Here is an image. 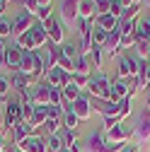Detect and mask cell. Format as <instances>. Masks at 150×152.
Here are the masks:
<instances>
[{
    "label": "cell",
    "instance_id": "cell-6",
    "mask_svg": "<svg viewBox=\"0 0 150 152\" xmlns=\"http://www.w3.org/2000/svg\"><path fill=\"white\" fill-rule=\"evenodd\" d=\"M44 29H46V36H49V44H56V46L65 44V24L56 15H51L49 20L44 22Z\"/></svg>",
    "mask_w": 150,
    "mask_h": 152
},
{
    "label": "cell",
    "instance_id": "cell-37",
    "mask_svg": "<svg viewBox=\"0 0 150 152\" xmlns=\"http://www.w3.org/2000/svg\"><path fill=\"white\" fill-rule=\"evenodd\" d=\"M109 15H114L121 20V15H124V5H121V0H111V5H109Z\"/></svg>",
    "mask_w": 150,
    "mask_h": 152
},
{
    "label": "cell",
    "instance_id": "cell-48",
    "mask_svg": "<svg viewBox=\"0 0 150 152\" xmlns=\"http://www.w3.org/2000/svg\"><path fill=\"white\" fill-rule=\"evenodd\" d=\"M22 3H24V0H22Z\"/></svg>",
    "mask_w": 150,
    "mask_h": 152
},
{
    "label": "cell",
    "instance_id": "cell-36",
    "mask_svg": "<svg viewBox=\"0 0 150 152\" xmlns=\"http://www.w3.org/2000/svg\"><path fill=\"white\" fill-rule=\"evenodd\" d=\"M90 82V75H80V72H73V85H78L80 89H85Z\"/></svg>",
    "mask_w": 150,
    "mask_h": 152
},
{
    "label": "cell",
    "instance_id": "cell-38",
    "mask_svg": "<svg viewBox=\"0 0 150 152\" xmlns=\"http://www.w3.org/2000/svg\"><path fill=\"white\" fill-rule=\"evenodd\" d=\"M32 113H34V104H22V123L32 121Z\"/></svg>",
    "mask_w": 150,
    "mask_h": 152
},
{
    "label": "cell",
    "instance_id": "cell-27",
    "mask_svg": "<svg viewBox=\"0 0 150 152\" xmlns=\"http://www.w3.org/2000/svg\"><path fill=\"white\" fill-rule=\"evenodd\" d=\"M90 68H92V63H90V58L87 56H78V58L73 61V72H80V75H90Z\"/></svg>",
    "mask_w": 150,
    "mask_h": 152
},
{
    "label": "cell",
    "instance_id": "cell-5",
    "mask_svg": "<svg viewBox=\"0 0 150 152\" xmlns=\"http://www.w3.org/2000/svg\"><path fill=\"white\" fill-rule=\"evenodd\" d=\"M58 20L65 27L78 24V20H80V0H61L58 3Z\"/></svg>",
    "mask_w": 150,
    "mask_h": 152
},
{
    "label": "cell",
    "instance_id": "cell-32",
    "mask_svg": "<svg viewBox=\"0 0 150 152\" xmlns=\"http://www.w3.org/2000/svg\"><path fill=\"white\" fill-rule=\"evenodd\" d=\"M138 15H140V5H128V7H124L121 20H138Z\"/></svg>",
    "mask_w": 150,
    "mask_h": 152
},
{
    "label": "cell",
    "instance_id": "cell-20",
    "mask_svg": "<svg viewBox=\"0 0 150 152\" xmlns=\"http://www.w3.org/2000/svg\"><path fill=\"white\" fill-rule=\"evenodd\" d=\"M128 133H126V128H124V123H116V126H111L109 130H107V140L109 142H128Z\"/></svg>",
    "mask_w": 150,
    "mask_h": 152
},
{
    "label": "cell",
    "instance_id": "cell-1",
    "mask_svg": "<svg viewBox=\"0 0 150 152\" xmlns=\"http://www.w3.org/2000/svg\"><path fill=\"white\" fill-rule=\"evenodd\" d=\"M20 72L29 75L34 82L44 80V72H46V58H44V53L41 51H22Z\"/></svg>",
    "mask_w": 150,
    "mask_h": 152
},
{
    "label": "cell",
    "instance_id": "cell-4",
    "mask_svg": "<svg viewBox=\"0 0 150 152\" xmlns=\"http://www.w3.org/2000/svg\"><path fill=\"white\" fill-rule=\"evenodd\" d=\"M20 123H22V104H20V99H7L5 109H3V130H0V135L5 138V133H10Z\"/></svg>",
    "mask_w": 150,
    "mask_h": 152
},
{
    "label": "cell",
    "instance_id": "cell-12",
    "mask_svg": "<svg viewBox=\"0 0 150 152\" xmlns=\"http://www.w3.org/2000/svg\"><path fill=\"white\" fill-rule=\"evenodd\" d=\"M70 109H73V113L80 121H90L92 118V97H90V94H80V97L73 102Z\"/></svg>",
    "mask_w": 150,
    "mask_h": 152
},
{
    "label": "cell",
    "instance_id": "cell-11",
    "mask_svg": "<svg viewBox=\"0 0 150 152\" xmlns=\"http://www.w3.org/2000/svg\"><path fill=\"white\" fill-rule=\"evenodd\" d=\"M133 135H136L138 142H148L150 140V109H140L138 118H136Z\"/></svg>",
    "mask_w": 150,
    "mask_h": 152
},
{
    "label": "cell",
    "instance_id": "cell-39",
    "mask_svg": "<svg viewBox=\"0 0 150 152\" xmlns=\"http://www.w3.org/2000/svg\"><path fill=\"white\" fill-rule=\"evenodd\" d=\"M109 5H111V0H95L97 15H104V12H109Z\"/></svg>",
    "mask_w": 150,
    "mask_h": 152
},
{
    "label": "cell",
    "instance_id": "cell-2",
    "mask_svg": "<svg viewBox=\"0 0 150 152\" xmlns=\"http://www.w3.org/2000/svg\"><path fill=\"white\" fill-rule=\"evenodd\" d=\"M17 46H20L22 51H39V48L49 46V36H46L44 24L41 22H34V27L17 39Z\"/></svg>",
    "mask_w": 150,
    "mask_h": 152
},
{
    "label": "cell",
    "instance_id": "cell-31",
    "mask_svg": "<svg viewBox=\"0 0 150 152\" xmlns=\"http://www.w3.org/2000/svg\"><path fill=\"white\" fill-rule=\"evenodd\" d=\"M7 36H12V20H7V17H0V39H7Z\"/></svg>",
    "mask_w": 150,
    "mask_h": 152
},
{
    "label": "cell",
    "instance_id": "cell-21",
    "mask_svg": "<svg viewBox=\"0 0 150 152\" xmlns=\"http://www.w3.org/2000/svg\"><path fill=\"white\" fill-rule=\"evenodd\" d=\"M128 97V80H114L111 82V102H121Z\"/></svg>",
    "mask_w": 150,
    "mask_h": 152
},
{
    "label": "cell",
    "instance_id": "cell-23",
    "mask_svg": "<svg viewBox=\"0 0 150 152\" xmlns=\"http://www.w3.org/2000/svg\"><path fill=\"white\" fill-rule=\"evenodd\" d=\"M133 56H136L138 61H150V41L136 39V44H133Z\"/></svg>",
    "mask_w": 150,
    "mask_h": 152
},
{
    "label": "cell",
    "instance_id": "cell-41",
    "mask_svg": "<svg viewBox=\"0 0 150 152\" xmlns=\"http://www.w3.org/2000/svg\"><path fill=\"white\" fill-rule=\"evenodd\" d=\"M5 70V41L0 39V72Z\"/></svg>",
    "mask_w": 150,
    "mask_h": 152
},
{
    "label": "cell",
    "instance_id": "cell-51",
    "mask_svg": "<svg viewBox=\"0 0 150 152\" xmlns=\"http://www.w3.org/2000/svg\"><path fill=\"white\" fill-rule=\"evenodd\" d=\"M63 152H65V150H63Z\"/></svg>",
    "mask_w": 150,
    "mask_h": 152
},
{
    "label": "cell",
    "instance_id": "cell-19",
    "mask_svg": "<svg viewBox=\"0 0 150 152\" xmlns=\"http://www.w3.org/2000/svg\"><path fill=\"white\" fill-rule=\"evenodd\" d=\"M46 118H49V106H34V113H32V121H29V126L34 128V133L39 130V128H44Z\"/></svg>",
    "mask_w": 150,
    "mask_h": 152
},
{
    "label": "cell",
    "instance_id": "cell-47",
    "mask_svg": "<svg viewBox=\"0 0 150 152\" xmlns=\"http://www.w3.org/2000/svg\"><path fill=\"white\" fill-rule=\"evenodd\" d=\"M148 104H150V87H148Z\"/></svg>",
    "mask_w": 150,
    "mask_h": 152
},
{
    "label": "cell",
    "instance_id": "cell-33",
    "mask_svg": "<svg viewBox=\"0 0 150 152\" xmlns=\"http://www.w3.org/2000/svg\"><path fill=\"white\" fill-rule=\"evenodd\" d=\"M104 48H99V46H92V63H95V68H102L104 65V53H102Z\"/></svg>",
    "mask_w": 150,
    "mask_h": 152
},
{
    "label": "cell",
    "instance_id": "cell-29",
    "mask_svg": "<svg viewBox=\"0 0 150 152\" xmlns=\"http://www.w3.org/2000/svg\"><path fill=\"white\" fill-rule=\"evenodd\" d=\"M46 147H49V152H63L61 135H46Z\"/></svg>",
    "mask_w": 150,
    "mask_h": 152
},
{
    "label": "cell",
    "instance_id": "cell-35",
    "mask_svg": "<svg viewBox=\"0 0 150 152\" xmlns=\"http://www.w3.org/2000/svg\"><path fill=\"white\" fill-rule=\"evenodd\" d=\"M12 85H10V77H5V75H0V97L7 99V94H10Z\"/></svg>",
    "mask_w": 150,
    "mask_h": 152
},
{
    "label": "cell",
    "instance_id": "cell-44",
    "mask_svg": "<svg viewBox=\"0 0 150 152\" xmlns=\"http://www.w3.org/2000/svg\"><path fill=\"white\" fill-rule=\"evenodd\" d=\"M36 5L39 7H51V0H36Z\"/></svg>",
    "mask_w": 150,
    "mask_h": 152
},
{
    "label": "cell",
    "instance_id": "cell-17",
    "mask_svg": "<svg viewBox=\"0 0 150 152\" xmlns=\"http://www.w3.org/2000/svg\"><path fill=\"white\" fill-rule=\"evenodd\" d=\"M32 135H34V128H32L29 123H20V126H15V128L10 130L12 145H20L22 140H27V138H32Z\"/></svg>",
    "mask_w": 150,
    "mask_h": 152
},
{
    "label": "cell",
    "instance_id": "cell-13",
    "mask_svg": "<svg viewBox=\"0 0 150 152\" xmlns=\"http://www.w3.org/2000/svg\"><path fill=\"white\" fill-rule=\"evenodd\" d=\"M20 152H49V147H46V138H41L39 133H34L32 138H27V140H22L20 145H15Z\"/></svg>",
    "mask_w": 150,
    "mask_h": 152
},
{
    "label": "cell",
    "instance_id": "cell-46",
    "mask_svg": "<svg viewBox=\"0 0 150 152\" xmlns=\"http://www.w3.org/2000/svg\"><path fill=\"white\" fill-rule=\"evenodd\" d=\"M7 152H20L17 147H12V145H7Z\"/></svg>",
    "mask_w": 150,
    "mask_h": 152
},
{
    "label": "cell",
    "instance_id": "cell-15",
    "mask_svg": "<svg viewBox=\"0 0 150 152\" xmlns=\"http://www.w3.org/2000/svg\"><path fill=\"white\" fill-rule=\"evenodd\" d=\"M104 51H107L109 58H114V56L121 53V31H119V29H114V31H109V34H107Z\"/></svg>",
    "mask_w": 150,
    "mask_h": 152
},
{
    "label": "cell",
    "instance_id": "cell-45",
    "mask_svg": "<svg viewBox=\"0 0 150 152\" xmlns=\"http://www.w3.org/2000/svg\"><path fill=\"white\" fill-rule=\"evenodd\" d=\"M5 150H7V145H5V138L0 135V152H5Z\"/></svg>",
    "mask_w": 150,
    "mask_h": 152
},
{
    "label": "cell",
    "instance_id": "cell-3",
    "mask_svg": "<svg viewBox=\"0 0 150 152\" xmlns=\"http://www.w3.org/2000/svg\"><path fill=\"white\" fill-rule=\"evenodd\" d=\"M85 89H87V94L92 99H111V80L104 72L90 75V82H87Z\"/></svg>",
    "mask_w": 150,
    "mask_h": 152
},
{
    "label": "cell",
    "instance_id": "cell-16",
    "mask_svg": "<svg viewBox=\"0 0 150 152\" xmlns=\"http://www.w3.org/2000/svg\"><path fill=\"white\" fill-rule=\"evenodd\" d=\"M10 85H12L15 94H17V92L29 89V87L34 85V80L29 77V75H24V72H20V70H15V72H10Z\"/></svg>",
    "mask_w": 150,
    "mask_h": 152
},
{
    "label": "cell",
    "instance_id": "cell-28",
    "mask_svg": "<svg viewBox=\"0 0 150 152\" xmlns=\"http://www.w3.org/2000/svg\"><path fill=\"white\" fill-rule=\"evenodd\" d=\"M78 126H80V118L73 113L70 106H65V113H63V128H65V130H78Z\"/></svg>",
    "mask_w": 150,
    "mask_h": 152
},
{
    "label": "cell",
    "instance_id": "cell-49",
    "mask_svg": "<svg viewBox=\"0 0 150 152\" xmlns=\"http://www.w3.org/2000/svg\"><path fill=\"white\" fill-rule=\"evenodd\" d=\"M148 63H150V61H148Z\"/></svg>",
    "mask_w": 150,
    "mask_h": 152
},
{
    "label": "cell",
    "instance_id": "cell-14",
    "mask_svg": "<svg viewBox=\"0 0 150 152\" xmlns=\"http://www.w3.org/2000/svg\"><path fill=\"white\" fill-rule=\"evenodd\" d=\"M20 63H22V48L17 46V41L5 46V68L10 72H15V70H20Z\"/></svg>",
    "mask_w": 150,
    "mask_h": 152
},
{
    "label": "cell",
    "instance_id": "cell-42",
    "mask_svg": "<svg viewBox=\"0 0 150 152\" xmlns=\"http://www.w3.org/2000/svg\"><path fill=\"white\" fill-rule=\"evenodd\" d=\"M121 152H138V145H133V142L128 145V142H126V145L121 147Z\"/></svg>",
    "mask_w": 150,
    "mask_h": 152
},
{
    "label": "cell",
    "instance_id": "cell-7",
    "mask_svg": "<svg viewBox=\"0 0 150 152\" xmlns=\"http://www.w3.org/2000/svg\"><path fill=\"white\" fill-rule=\"evenodd\" d=\"M138 75V58L133 53H121L119 56V68H116V77L119 80H131Z\"/></svg>",
    "mask_w": 150,
    "mask_h": 152
},
{
    "label": "cell",
    "instance_id": "cell-24",
    "mask_svg": "<svg viewBox=\"0 0 150 152\" xmlns=\"http://www.w3.org/2000/svg\"><path fill=\"white\" fill-rule=\"evenodd\" d=\"M95 17H97L95 0H80V20H90V22H95Z\"/></svg>",
    "mask_w": 150,
    "mask_h": 152
},
{
    "label": "cell",
    "instance_id": "cell-22",
    "mask_svg": "<svg viewBox=\"0 0 150 152\" xmlns=\"http://www.w3.org/2000/svg\"><path fill=\"white\" fill-rule=\"evenodd\" d=\"M61 92H63V109H65V106H73V102L82 94V89H80L78 85H73V82H70V85H65Z\"/></svg>",
    "mask_w": 150,
    "mask_h": 152
},
{
    "label": "cell",
    "instance_id": "cell-8",
    "mask_svg": "<svg viewBox=\"0 0 150 152\" xmlns=\"http://www.w3.org/2000/svg\"><path fill=\"white\" fill-rule=\"evenodd\" d=\"M44 80H46L51 87H56V89H63L65 85L73 82V72H65V70H61L58 65H53V68H46Z\"/></svg>",
    "mask_w": 150,
    "mask_h": 152
},
{
    "label": "cell",
    "instance_id": "cell-50",
    "mask_svg": "<svg viewBox=\"0 0 150 152\" xmlns=\"http://www.w3.org/2000/svg\"><path fill=\"white\" fill-rule=\"evenodd\" d=\"M5 152H7V150H5Z\"/></svg>",
    "mask_w": 150,
    "mask_h": 152
},
{
    "label": "cell",
    "instance_id": "cell-43",
    "mask_svg": "<svg viewBox=\"0 0 150 152\" xmlns=\"http://www.w3.org/2000/svg\"><path fill=\"white\" fill-rule=\"evenodd\" d=\"M121 5L128 7V5H143V0H121Z\"/></svg>",
    "mask_w": 150,
    "mask_h": 152
},
{
    "label": "cell",
    "instance_id": "cell-40",
    "mask_svg": "<svg viewBox=\"0 0 150 152\" xmlns=\"http://www.w3.org/2000/svg\"><path fill=\"white\" fill-rule=\"evenodd\" d=\"M24 10H27L29 15H34L36 10H39V5H36V0H24Z\"/></svg>",
    "mask_w": 150,
    "mask_h": 152
},
{
    "label": "cell",
    "instance_id": "cell-25",
    "mask_svg": "<svg viewBox=\"0 0 150 152\" xmlns=\"http://www.w3.org/2000/svg\"><path fill=\"white\" fill-rule=\"evenodd\" d=\"M136 36H138V39L150 41V17H138V22H136Z\"/></svg>",
    "mask_w": 150,
    "mask_h": 152
},
{
    "label": "cell",
    "instance_id": "cell-18",
    "mask_svg": "<svg viewBox=\"0 0 150 152\" xmlns=\"http://www.w3.org/2000/svg\"><path fill=\"white\" fill-rule=\"evenodd\" d=\"M119 24H121V20L114 17V15H109V12L95 17V27H99V29H104V31H114V29H119Z\"/></svg>",
    "mask_w": 150,
    "mask_h": 152
},
{
    "label": "cell",
    "instance_id": "cell-26",
    "mask_svg": "<svg viewBox=\"0 0 150 152\" xmlns=\"http://www.w3.org/2000/svg\"><path fill=\"white\" fill-rule=\"evenodd\" d=\"M63 128V116H49L44 123V130L49 135H58V130Z\"/></svg>",
    "mask_w": 150,
    "mask_h": 152
},
{
    "label": "cell",
    "instance_id": "cell-9",
    "mask_svg": "<svg viewBox=\"0 0 150 152\" xmlns=\"http://www.w3.org/2000/svg\"><path fill=\"white\" fill-rule=\"evenodd\" d=\"M34 22H36L34 15H29L27 10H20V12H17L15 20H12V36H15V41L20 39L22 34H27V31L34 27Z\"/></svg>",
    "mask_w": 150,
    "mask_h": 152
},
{
    "label": "cell",
    "instance_id": "cell-30",
    "mask_svg": "<svg viewBox=\"0 0 150 152\" xmlns=\"http://www.w3.org/2000/svg\"><path fill=\"white\" fill-rule=\"evenodd\" d=\"M107 34H109V31H104V29L95 27V29H92V46H99V48H104V41H107Z\"/></svg>",
    "mask_w": 150,
    "mask_h": 152
},
{
    "label": "cell",
    "instance_id": "cell-34",
    "mask_svg": "<svg viewBox=\"0 0 150 152\" xmlns=\"http://www.w3.org/2000/svg\"><path fill=\"white\" fill-rule=\"evenodd\" d=\"M51 15H53V7H39V10H36V12H34V20L44 24V22L49 20V17H51Z\"/></svg>",
    "mask_w": 150,
    "mask_h": 152
},
{
    "label": "cell",
    "instance_id": "cell-10",
    "mask_svg": "<svg viewBox=\"0 0 150 152\" xmlns=\"http://www.w3.org/2000/svg\"><path fill=\"white\" fill-rule=\"evenodd\" d=\"M32 104L34 106H51V85L39 80L32 85Z\"/></svg>",
    "mask_w": 150,
    "mask_h": 152
}]
</instances>
